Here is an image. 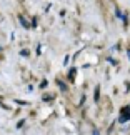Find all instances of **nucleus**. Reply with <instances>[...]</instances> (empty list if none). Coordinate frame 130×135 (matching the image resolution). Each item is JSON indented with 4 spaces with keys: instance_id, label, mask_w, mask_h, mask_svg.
I'll use <instances>...</instances> for the list:
<instances>
[{
    "instance_id": "3",
    "label": "nucleus",
    "mask_w": 130,
    "mask_h": 135,
    "mask_svg": "<svg viewBox=\"0 0 130 135\" xmlns=\"http://www.w3.org/2000/svg\"><path fill=\"white\" fill-rule=\"evenodd\" d=\"M18 18H20V22H22V25H23V27H25V28H28V23H27V22H25V18L22 17V15H20V17H18Z\"/></svg>"
},
{
    "instance_id": "2",
    "label": "nucleus",
    "mask_w": 130,
    "mask_h": 135,
    "mask_svg": "<svg viewBox=\"0 0 130 135\" xmlns=\"http://www.w3.org/2000/svg\"><path fill=\"white\" fill-rule=\"evenodd\" d=\"M98 97H100V87L95 89V102H98Z\"/></svg>"
},
{
    "instance_id": "6",
    "label": "nucleus",
    "mask_w": 130,
    "mask_h": 135,
    "mask_svg": "<svg viewBox=\"0 0 130 135\" xmlns=\"http://www.w3.org/2000/svg\"><path fill=\"white\" fill-rule=\"evenodd\" d=\"M127 55H128V59H130V49H128V52H127Z\"/></svg>"
},
{
    "instance_id": "4",
    "label": "nucleus",
    "mask_w": 130,
    "mask_h": 135,
    "mask_svg": "<svg viewBox=\"0 0 130 135\" xmlns=\"http://www.w3.org/2000/svg\"><path fill=\"white\" fill-rule=\"evenodd\" d=\"M69 77H70L72 80H74V77H75V69H72V70L69 72Z\"/></svg>"
},
{
    "instance_id": "1",
    "label": "nucleus",
    "mask_w": 130,
    "mask_h": 135,
    "mask_svg": "<svg viewBox=\"0 0 130 135\" xmlns=\"http://www.w3.org/2000/svg\"><path fill=\"white\" fill-rule=\"evenodd\" d=\"M130 120V107H123L120 110V117H118V122L120 123H125Z\"/></svg>"
},
{
    "instance_id": "5",
    "label": "nucleus",
    "mask_w": 130,
    "mask_h": 135,
    "mask_svg": "<svg viewBox=\"0 0 130 135\" xmlns=\"http://www.w3.org/2000/svg\"><path fill=\"white\" fill-rule=\"evenodd\" d=\"M115 13H117V17H120V18H123V15H122V12H120V10H118V8L115 10Z\"/></svg>"
}]
</instances>
